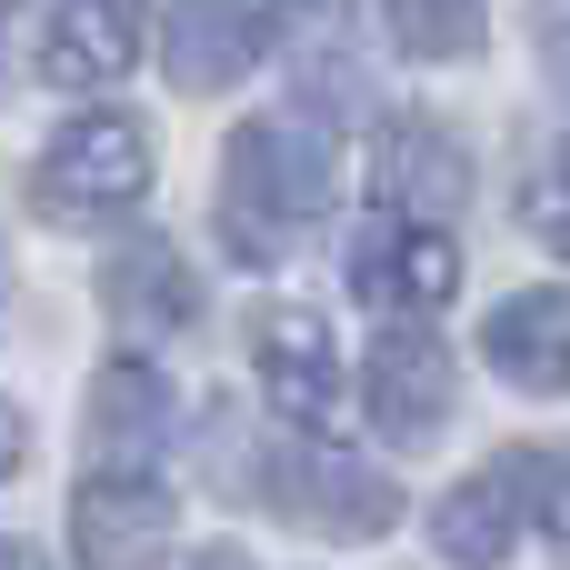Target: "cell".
<instances>
[{"label":"cell","instance_id":"cell-1","mask_svg":"<svg viewBox=\"0 0 570 570\" xmlns=\"http://www.w3.org/2000/svg\"><path fill=\"white\" fill-rule=\"evenodd\" d=\"M331 180H341V150H331L321 120H240L230 160H220V220L261 261L281 230H301V220L331 210Z\"/></svg>","mask_w":570,"mask_h":570},{"label":"cell","instance_id":"cell-2","mask_svg":"<svg viewBox=\"0 0 570 570\" xmlns=\"http://www.w3.org/2000/svg\"><path fill=\"white\" fill-rule=\"evenodd\" d=\"M140 190H150V130H140L130 110H90V120H70V130L40 150V170H30V210L60 220V230L120 220Z\"/></svg>","mask_w":570,"mask_h":570},{"label":"cell","instance_id":"cell-3","mask_svg":"<svg viewBox=\"0 0 570 570\" xmlns=\"http://www.w3.org/2000/svg\"><path fill=\"white\" fill-rule=\"evenodd\" d=\"M271 501H281L301 531H321V541H381V531L401 521V491H391L371 461L321 451V441H291V451L271 461Z\"/></svg>","mask_w":570,"mask_h":570},{"label":"cell","instance_id":"cell-4","mask_svg":"<svg viewBox=\"0 0 570 570\" xmlns=\"http://www.w3.org/2000/svg\"><path fill=\"white\" fill-rule=\"evenodd\" d=\"M551 471L561 461H541V451H511V461H491V471H471L441 511H431V541H441V561L461 570H501L511 561V541H521V521H531V501L551 491Z\"/></svg>","mask_w":570,"mask_h":570},{"label":"cell","instance_id":"cell-5","mask_svg":"<svg viewBox=\"0 0 570 570\" xmlns=\"http://www.w3.org/2000/svg\"><path fill=\"white\" fill-rule=\"evenodd\" d=\"M170 491L150 481V471H100V481H80V501H70V551L80 570H160L170 561Z\"/></svg>","mask_w":570,"mask_h":570},{"label":"cell","instance_id":"cell-6","mask_svg":"<svg viewBox=\"0 0 570 570\" xmlns=\"http://www.w3.org/2000/svg\"><path fill=\"white\" fill-rule=\"evenodd\" d=\"M351 281H361V301L371 311H401V321H431L451 291H461V240L441 230V220H371L361 230V250H351Z\"/></svg>","mask_w":570,"mask_h":570},{"label":"cell","instance_id":"cell-7","mask_svg":"<svg viewBox=\"0 0 570 570\" xmlns=\"http://www.w3.org/2000/svg\"><path fill=\"white\" fill-rule=\"evenodd\" d=\"M451 351L431 341V331H381L371 341V361H361V401H371V421L391 431V441H431L441 421H451Z\"/></svg>","mask_w":570,"mask_h":570},{"label":"cell","instance_id":"cell-8","mask_svg":"<svg viewBox=\"0 0 570 570\" xmlns=\"http://www.w3.org/2000/svg\"><path fill=\"white\" fill-rule=\"evenodd\" d=\"M250 351H261V391H271L281 421L321 431L341 411V351H331V321L321 311H261Z\"/></svg>","mask_w":570,"mask_h":570},{"label":"cell","instance_id":"cell-9","mask_svg":"<svg viewBox=\"0 0 570 570\" xmlns=\"http://www.w3.org/2000/svg\"><path fill=\"white\" fill-rule=\"evenodd\" d=\"M140 50H150V0H60V20L40 40V80L50 90H110Z\"/></svg>","mask_w":570,"mask_h":570},{"label":"cell","instance_id":"cell-10","mask_svg":"<svg viewBox=\"0 0 570 570\" xmlns=\"http://www.w3.org/2000/svg\"><path fill=\"white\" fill-rule=\"evenodd\" d=\"M261 10L250 0H170L160 10V70L180 90H230L250 60H261Z\"/></svg>","mask_w":570,"mask_h":570},{"label":"cell","instance_id":"cell-11","mask_svg":"<svg viewBox=\"0 0 570 570\" xmlns=\"http://www.w3.org/2000/svg\"><path fill=\"white\" fill-rule=\"evenodd\" d=\"M371 180H381V200H391L401 220H441V210L471 200V150H461L441 120H391Z\"/></svg>","mask_w":570,"mask_h":570},{"label":"cell","instance_id":"cell-12","mask_svg":"<svg viewBox=\"0 0 570 570\" xmlns=\"http://www.w3.org/2000/svg\"><path fill=\"white\" fill-rule=\"evenodd\" d=\"M481 351H491V371L511 391H570V281H541V291L501 301Z\"/></svg>","mask_w":570,"mask_h":570},{"label":"cell","instance_id":"cell-13","mask_svg":"<svg viewBox=\"0 0 570 570\" xmlns=\"http://www.w3.org/2000/svg\"><path fill=\"white\" fill-rule=\"evenodd\" d=\"M90 431H100L110 471H140V461L170 441V381H160L150 361H110V371L90 381Z\"/></svg>","mask_w":570,"mask_h":570},{"label":"cell","instance_id":"cell-14","mask_svg":"<svg viewBox=\"0 0 570 570\" xmlns=\"http://www.w3.org/2000/svg\"><path fill=\"white\" fill-rule=\"evenodd\" d=\"M110 311H120V321H140V331L190 321V281H180V261H170L160 240L120 250V261H110Z\"/></svg>","mask_w":570,"mask_h":570},{"label":"cell","instance_id":"cell-15","mask_svg":"<svg viewBox=\"0 0 570 570\" xmlns=\"http://www.w3.org/2000/svg\"><path fill=\"white\" fill-rule=\"evenodd\" d=\"M391 40L411 60H471L481 50V0H391Z\"/></svg>","mask_w":570,"mask_h":570},{"label":"cell","instance_id":"cell-16","mask_svg":"<svg viewBox=\"0 0 570 570\" xmlns=\"http://www.w3.org/2000/svg\"><path fill=\"white\" fill-rule=\"evenodd\" d=\"M531 230H541V240L570 261V150L541 170V190H531Z\"/></svg>","mask_w":570,"mask_h":570},{"label":"cell","instance_id":"cell-17","mask_svg":"<svg viewBox=\"0 0 570 570\" xmlns=\"http://www.w3.org/2000/svg\"><path fill=\"white\" fill-rule=\"evenodd\" d=\"M20 451H30V421H20V411H10V401H0V481H10V471H20Z\"/></svg>","mask_w":570,"mask_h":570},{"label":"cell","instance_id":"cell-18","mask_svg":"<svg viewBox=\"0 0 570 570\" xmlns=\"http://www.w3.org/2000/svg\"><path fill=\"white\" fill-rule=\"evenodd\" d=\"M0 570H50V561H40L30 541H0Z\"/></svg>","mask_w":570,"mask_h":570},{"label":"cell","instance_id":"cell-19","mask_svg":"<svg viewBox=\"0 0 570 570\" xmlns=\"http://www.w3.org/2000/svg\"><path fill=\"white\" fill-rule=\"evenodd\" d=\"M541 50H551V80H561V90H570V30H551Z\"/></svg>","mask_w":570,"mask_h":570},{"label":"cell","instance_id":"cell-20","mask_svg":"<svg viewBox=\"0 0 570 570\" xmlns=\"http://www.w3.org/2000/svg\"><path fill=\"white\" fill-rule=\"evenodd\" d=\"M190 570H250V561H240V551H210V561H190Z\"/></svg>","mask_w":570,"mask_h":570}]
</instances>
